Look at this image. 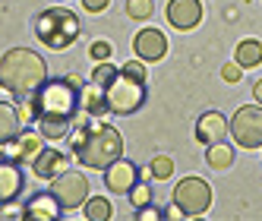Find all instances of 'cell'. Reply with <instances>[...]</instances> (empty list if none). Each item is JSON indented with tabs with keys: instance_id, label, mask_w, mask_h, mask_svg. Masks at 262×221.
Segmentation results:
<instances>
[{
	"instance_id": "obj_1",
	"label": "cell",
	"mask_w": 262,
	"mask_h": 221,
	"mask_svg": "<svg viewBox=\"0 0 262 221\" xmlns=\"http://www.w3.org/2000/svg\"><path fill=\"white\" fill-rule=\"evenodd\" d=\"M79 92H82V79L76 73L60 76V79H45L32 92L38 120H67V123H73L79 117V110H82Z\"/></svg>"
},
{
	"instance_id": "obj_2",
	"label": "cell",
	"mask_w": 262,
	"mask_h": 221,
	"mask_svg": "<svg viewBox=\"0 0 262 221\" xmlns=\"http://www.w3.org/2000/svg\"><path fill=\"white\" fill-rule=\"evenodd\" d=\"M89 117V114H85ZM82 117L79 123V133L73 136V155L82 168H92V171H104L107 164H114L120 155H123V139L114 126H89Z\"/></svg>"
},
{
	"instance_id": "obj_3",
	"label": "cell",
	"mask_w": 262,
	"mask_h": 221,
	"mask_svg": "<svg viewBox=\"0 0 262 221\" xmlns=\"http://www.w3.org/2000/svg\"><path fill=\"white\" fill-rule=\"evenodd\" d=\"M48 79V63L41 54H35L29 48H10L0 57V89L10 95H32L35 89Z\"/></svg>"
},
{
	"instance_id": "obj_4",
	"label": "cell",
	"mask_w": 262,
	"mask_h": 221,
	"mask_svg": "<svg viewBox=\"0 0 262 221\" xmlns=\"http://www.w3.org/2000/svg\"><path fill=\"white\" fill-rule=\"evenodd\" d=\"M79 32H82L79 16L73 10H67V7H51V10H45L38 19H35V35H38L51 51L70 48L79 38Z\"/></svg>"
},
{
	"instance_id": "obj_5",
	"label": "cell",
	"mask_w": 262,
	"mask_h": 221,
	"mask_svg": "<svg viewBox=\"0 0 262 221\" xmlns=\"http://www.w3.org/2000/svg\"><path fill=\"white\" fill-rule=\"evenodd\" d=\"M104 95H107V110L111 114L129 117L145 104V82L126 76V73H117V76L104 85Z\"/></svg>"
},
{
	"instance_id": "obj_6",
	"label": "cell",
	"mask_w": 262,
	"mask_h": 221,
	"mask_svg": "<svg viewBox=\"0 0 262 221\" xmlns=\"http://www.w3.org/2000/svg\"><path fill=\"white\" fill-rule=\"evenodd\" d=\"M231 139L240 149H262V104H243L228 123Z\"/></svg>"
},
{
	"instance_id": "obj_7",
	"label": "cell",
	"mask_w": 262,
	"mask_h": 221,
	"mask_svg": "<svg viewBox=\"0 0 262 221\" xmlns=\"http://www.w3.org/2000/svg\"><path fill=\"white\" fill-rule=\"evenodd\" d=\"M174 202L183 209L186 218H199L212 209V187H209V180H202L196 174L190 177H183L177 187H174Z\"/></svg>"
},
{
	"instance_id": "obj_8",
	"label": "cell",
	"mask_w": 262,
	"mask_h": 221,
	"mask_svg": "<svg viewBox=\"0 0 262 221\" xmlns=\"http://www.w3.org/2000/svg\"><path fill=\"white\" fill-rule=\"evenodd\" d=\"M51 193L60 199L63 212L67 209H82L85 199H89V180L79 171H63L51 180Z\"/></svg>"
},
{
	"instance_id": "obj_9",
	"label": "cell",
	"mask_w": 262,
	"mask_h": 221,
	"mask_svg": "<svg viewBox=\"0 0 262 221\" xmlns=\"http://www.w3.org/2000/svg\"><path fill=\"white\" fill-rule=\"evenodd\" d=\"M133 54L145 63H155L167 57V38L161 29H139L133 38Z\"/></svg>"
},
{
	"instance_id": "obj_10",
	"label": "cell",
	"mask_w": 262,
	"mask_h": 221,
	"mask_svg": "<svg viewBox=\"0 0 262 221\" xmlns=\"http://www.w3.org/2000/svg\"><path fill=\"white\" fill-rule=\"evenodd\" d=\"M167 23L177 32H193L202 23V4L199 0H171L167 4Z\"/></svg>"
},
{
	"instance_id": "obj_11",
	"label": "cell",
	"mask_w": 262,
	"mask_h": 221,
	"mask_svg": "<svg viewBox=\"0 0 262 221\" xmlns=\"http://www.w3.org/2000/svg\"><path fill=\"white\" fill-rule=\"evenodd\" d=\"M139 180V168L133 161H126L123 155L114 161V164H107L104 168V187L111 193H129V187Z\"/></svg>"
},
{
	"instance_id": "obj_12",
	"label": "cell",
	"mask_w": 262,
	"mask_h": 221,
	"mask_svg": "<svg viewBox=\"0 0 262 221\" xmlns=\"http://www.w3.org/2000/svg\"><path fill=\"white\" fill-rule=\"evenodd\" d=\"M41 139H45L41 130H38V133H35V130H23L16 139L7 142V152H4V155H7L10 161H32L35 155L41 152Z\"/></svg>"
},
{
	"instance_id": "obj_13",
	"label": "cell",
	"mask_w": 262,
	"mask_h": 221,
	"mask_svg": "<svg viewBox=\"0 0 262 221\" xmlns=\"http://www.w3.org/2000/svg\"><path fill=\"white\" fill-rule=\"evenodd\" d=\"M228 136V120H224L221 110H205V114L196 120V139L202 145H212V142H221Z\"/></svg>"
},
{
	"instance_id": "obj_14",
	"label": "cell",
	"mask_w": 262,
	"mask_h": 221,
	"mask_svg": "<svg viewBox=\"0 0 262 221\" xmlns=\"http://www.w3.org/2000/svg\"><path fill=\"white\" fill-rule=\"evenodd\" d=\"M70 168V155H60L57 149H41L38 155L32 158V171L38 174L41 180H54L57 174H63Z\"/></svg>"
},
{
	"instance_id": "obj_15",
	"label": "cell",
	"mask_w": 262,
	"mask_h": 221,
	"mask_svg": "<svg viewBox=\"0 0 262 221\" xmlns=\"http://www.w3.org/2000/svg\"><path fill=\"white\" fill-rule=\"evenodd\" d=\"M60 212H63V206L54 193H38L26 202V218L29 221H57Z\"/></svg>"
},
{
	"instance_id": "obj_16",
	"label": "cell",
	"mask_w": 262,
	"mask_h": 221,
	"mask_svg": "<svg viewBox=\"0 0 262 221\" xmlns=\"http://www.w3.org/2000/svg\"><path fill=\"white\" fill-rule=\"evenodd\" d=\"M23 171L16 168V161H10V158H4L0 161V206L4 202H16L19 199V193H23Z\"/></svg>"
},
{
	"instance_id": "obj_17",
	"label": "cell",
	"mask_w": 262,
	"mask_h": 221,
	"mask_svg": "<svg viewBox=\"0 0 262 221\" xmlns=\"http://www.w3.org/2000/svg\"><path fill=\"white\" fill-rule=\"evenodd\" d=\"M79 104H82V110H85L89 117H101V114H107V95H104V85H98V82L82 85V92H79Z\"/></svg>"
},
{
	"instance_id": "obj_18",
	"label": "cell",
	"mask_w": 262,
	"mask_h": 221,
	"mask_svg": "<svg viewBox=\"0 0 262 221\" xmlns=\"http://www.w3.org/2000/svg\"><path fill=\"white\" fill-rule=\"evenodd\" d=\"M19 133H23V120H19V114H16V104L0 101V145H7Z\"/></svg>"
},
{
	"instance_id": "obj_19",
	"label": "cell",
	"mask_w": 262,
	"mask_h": 221,
	"mask_svg": "<svg viewBox=\"0 0 262 221\" xmlns=\"http://www.w3.org/2000/svg\"><path fill=\"white\" fill-rule=\"evenodd\" d=\"M205 164H209L212 171H228L231 164H234V149H231V145H224V142L205 145Z\"/></svg>"
},
{
	"instance_id": "obj_20",
	"label": "cell",
	"mask_w": 262,
	"mask_h": 221,
	"mask_svg": "<svg viewBox=\"0 0 262 221\" xmlns=\"http://www.w3.org/2000/svg\"><path fill=\"white\" fill-rule=\"evenodd\" d=\"M234 60H237L243 70L259 67V63H262V41H256V38L240 41V45H237V51H234Z\"/></svg>"
},
{
	"instance_id": "obj_21",
	"label": "cell",
	"mask_w": 262,
	"mask_h": 221,
	"mask_svg": "<svg viewBox=\"0 0 262 221\" xmlns=\"http://www.w3.org/2000/svg\"><path fill=\"white\" fill-rule=\"evenodd\" d=\"M85 218L89 221H111L114 218V206L104 196H89L85 199Z\"/></svg>"
},
{
	"instance_id": "obj_22",
	"label": "cell",
	"mask_w": 262,
	"mask_h": 221,
	"mask_svg": "<svg viewBox=\"0 0 262 221\" xmlns=\"http://www.w3.org/2000/svg\"><path fill=\"white\" fill-rule=\"evenodd\" d=\"M129 206H133V209H142V206H148V202H152L155 199V193H152V183H148V180H136L133 183V187H129Z\"/></svg>"
},
{
	"instance_id": "obj_23",
	"label": "cell",
	"mask_w": 262,
	"mask_h": 221,
	"mask_svg": "<svg viewBox=\"0 0 262 221\" xmlns=\"http://www.w3.org/2000/svg\"><path fill=\"white\" fill-rule=\"evenodd\" d=\"M174 174V158L171 155H155L152 164H148V177L152 180H171Z\"/></svg>"
},
{
	"instance_id": "obj_24",
	"label": "cell",
	"mask_w": 262,
	"mask_h": 221,
	"mask_svg": "<svg viewBox=\"0 0 262 221\" xmlns=\"http://www.w3.org/2000/svg\"><path fill=\"white\" fill-rule=\"evenodd\" d=\"M38 130H41V136L45 139H63V136H70V130H73V123H67V120H38Z\"/></svg>"
},
{
	"instance_id": "obj_25",
	"label": "cell",
	"mask_w": 262,
	"mask_h": 221,
	"mask_svg": "<svg viewBox=\"0 0 262 221\" xmlns=\"http://www.w3.org/2000/svg\"><path fill=\"white\" fill-rule=\"evenodd\" d=\"M152 13H155L152 0H126V16L129 19H148Z\"/></svg>"
},
{
	"instance_id": "obj_26",
	"label": "cell",
	"mask_w": 262,
	"mask_h": 221,
	"mask_svg": "<svg viewBox=\"0 0 262 221\" xmlns=\"http://www.w3.org/2000/svg\"><path fill=\"white\" fill-rule=\"evenodd\" d=\"M117 73H120V70H117L114 63H111V60H101L95 70H92V82H98V85H107L111 79L117 76Z\"/></svg>"
},
{
	"instance_id": "obj_27",
	"label": "cell",
	"mask_w": 262,
	"mask_h": 221,
	"mask_svg": "<svg viewBox=\"0 0 262 221\" xmlns=\"http://www.w3.org/2000/svg\"><path fill=\"white\" fill-rule=\"evenodd\" d=\"M89 54H92V60H111V54H114V45L111 41H104V38H98V41H92V48H89Z\"/></svg>"
},
{
	"instance_id": "obj_28",
	"label": "cell",
	"mask_w": 262,
	"mask_h": 221,
	"mask_svg": "<svg viewBox=\"0 0 262 221\" xmlns=\"http://www.w3.org/2000/svg\"><path fill=\"white\" fill-rule=\"evenodd\" d=\"M16 114H19L23 126L38 120V110H35V101H32V95H26V101H23V104H16Z\"/></svg>"
},
{
	"instance_id": "obj_29",
	"label": "cell",
	"mask_w": 262,
	"mask_h": 221,
	"mask_svg": "<svg viewBox=\"0 0 262 221\" xmlns=\"http://www.w3.org/2000/svg\"><path fill=\"white\" fill-rule=\"evenodd\" d=\"M120 73H126V76H133V79H139V82H145L148 79V73H145V60H126L123 67H120Z\"/></svg>"
},
{
	"instance_id": "obj_30",
	"label": "cell",
	"mask_w": 262,
	"mask_h": 221,
	"mask_svg": "<svg viewBox=\"0 0 262 221\" xmlns=\"http://www.w3.org/2000/svg\"><path fill=\"white\" fill-rule=\"evenodd\" d=\"M221 79H224V82H231V85H234V82H240V79H243V67H240L237 60L224 63V67H221Z\"/></svg>"
},
{
	"instance_id": "obj_31",
	"label": "cell",
	"mask_w": 262,
	"mask_h": 221,
	"mask_svg": "<svg viewBox=\"0 0 262 221\" xmlns=\"http://www.w3.org/2000/svg\"><path fill=\"white\" fill-rule=\"evenodd\" d=\"M158 218H164V212L155 209L152 202H148V206H142V209H136V221H158Z\"/></svg>"
},
{
	"instance_id": "obj_32",
	"label": "cell",
	"mask_w": 262,
	"mask_h": 221,
	"mask_svg": "<svg viewBox=\"0 0 262 221\" xmlns=\"http://www.w3.org/2000/svg\"><path fill=\"white\" fill-rule=\"evenodd\" d=\"M107 4H111V0H82V7H85L89 13H104Z\"/></svg>"
},
{
	"instance_id": "obj_33",
	"label": "cell",
	"mask_w": 262,
	"mask_h": 221,
	"mask_svg": "<svg viewBox=\"0 0 262 221\" xmlns=\"http://www.w3.org/2000/svg\"><path fill=\"white\" fill-rule=\"evenodd\" d=\"M164 218H186V215H183V209H180L177 202H174L171 209H164Z\"/></svg>"
},
{
	"instance_id": "obj_34",
	"label": "cell",
	"mask_w": 262,
	"mask_h": 221,
	"mask_svg": "<svg viewBox=\"0 0 262 221\" xmlns=\"http://www.w3.org/2000/svg\"><path fill=\"white\" fill-rule=\"evenodd\" d=\"M253 98H256V104H262V79L253 85Z\"/></svg>"
}]
</instances>
